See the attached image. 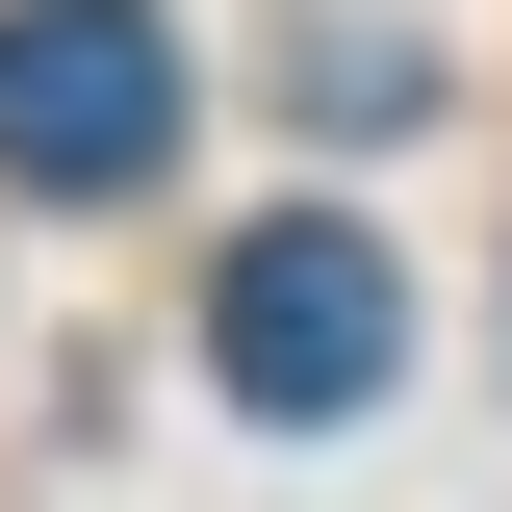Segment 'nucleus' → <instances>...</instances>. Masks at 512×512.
Wrapping results in <instances>:
<instances>
[{
  "label": "nucleus",
  "instance_id": "f257e3e1",
  "mask_svg": "<svg viewBox=\"0 0 512 512\" xmlns=\"http://www.w3.org/2000/svg\"><path fill=\"white\" fill-rule=\"evenodd\" d=\"M205 384H231L256 436H333V410H384V384H410V282H384V231H333V205L231 231V282H205Z\"/></svg>",
  "mask_w": 512,
  "mask_h": 512
},
{
  "label": "nucleus",
  "instance_id": "f03ea898",
  "mask_svg": "<svg viewBox=\"0 0 512 512\" xmlns=\"http://www.w3.org/2000/svg\"><path fill=\"white\" fill-rule=\"evenodd\" d=\"M180 154V26L154 0H0V180L26 205H103Z\"/></svg>",
  "mask_w": 512,
  "mask_h": 512
}]
</instances>
